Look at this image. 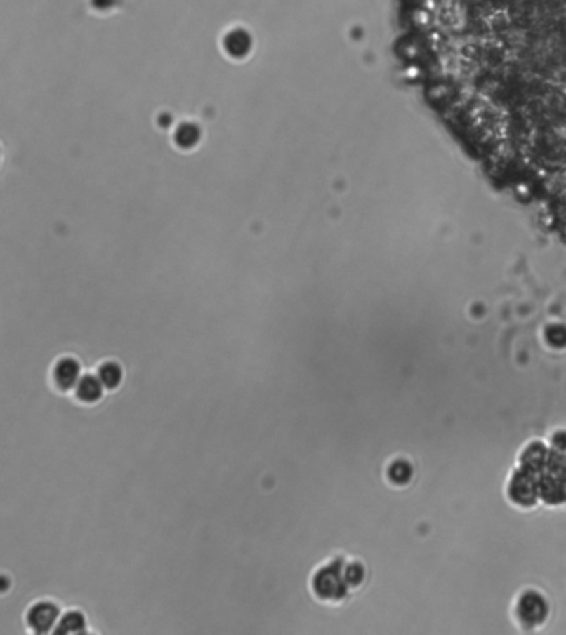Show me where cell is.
Instances as JSON below:
<instances>
[{
	"instance_id": "cell-1",
	"label": "cell",
	"mask_w": 566,
	"mask_h": 635,
	"mask_svg": "<svg viewBox=\"0 0 566 635\" xmlns=\"http://www.w3.org/2000/svg\"><path fill=\"white\" fill-rule=\"evenodd\" d=\"M314 591L317 596L324 597V599H331V597H339L344 592L341 582H339V570H337V564H331L327 568L319 570L314 575L312 581Z\"/></svg>"
},
{
	"instance_id": "cell-2",
	"label": "cell",
	"mask_w": 566,
	"mask_h": 635,
	"mask_svg": "<svg viewBox=\"0 0 566 635\" xmlns=\"http://www.w3.org/2000/svg\"><path fill=\"white\" fill-rule=\"evenodd\" d=\"M58 619V609L57 606L50 604V602H40L32 607L27 620L29 625L35 630L37 634H47L52 630V627Z\"/></svg>"
},
{
	"instance_id": "cell-3",
	"label": "cell",
	"mask_w": 566,
	"mask_h": 635,
	"mask_svg": "<svg viewBox=\"0 0 566 635\" xmlns=\"http://www.w3.org/2000/svg\"><path fill=\"white\" fill-rule=\"evenodd\" d=\"M55 383L62 390H70L72 387H77L80 382V365L73 359H62L60 362L55 365L53 368Z\"/></svg>"
},
{
	"instance_id": "cell-4",
	"label": "cell",
	"mask_w": 566,
	"mask_h": 635,
	"mask_svg": "<svg viewBox=\"0 0 566 635\" xmlns=\"http://www.w3.org/2000/svg\"><path fill=\"white\" fill-rule=\"evenodd\" d=\"M103 394V383L100 382V378L93 375H85L80 378L79 385H77V395L80 400L86 401V403H93V401L100 400V396Z\"/></svg>"
},
{
	"instance_id": "cell-5",
	"label": "cell",
	"mask_w": 566,
	"mask_h": 635,
	"mask_svg": "<svg viewBox=\"0 0 566 635\" xmlns=\"http://www.w3.org/2000/svg\"><path fill=\"white\" fill-rule=\"evenodd\" d=\"M98 378H100V382L103 383L105 388L113 390V388H117L121 383V378H123L121 367L115 362L103 363L98 370Z\"/></svg>"
},
{
	"instance_id": "cell-6",
	"label": "cell",
	"mask_w": 566,
	"mask_h": 635,
	"mask_svg": "<svg viewBox=\"0 0 566 635\" xmlns=\"http://www.w3.org/2000/svg\"><path fill=\"white\" fill-rule=\"evenodd\" d=\"M84 627H85L84 615H81L80 612L72 610L60 620L58 627L55 629V634H79L84 630Z\"/></svg>"
}]
</instances>
